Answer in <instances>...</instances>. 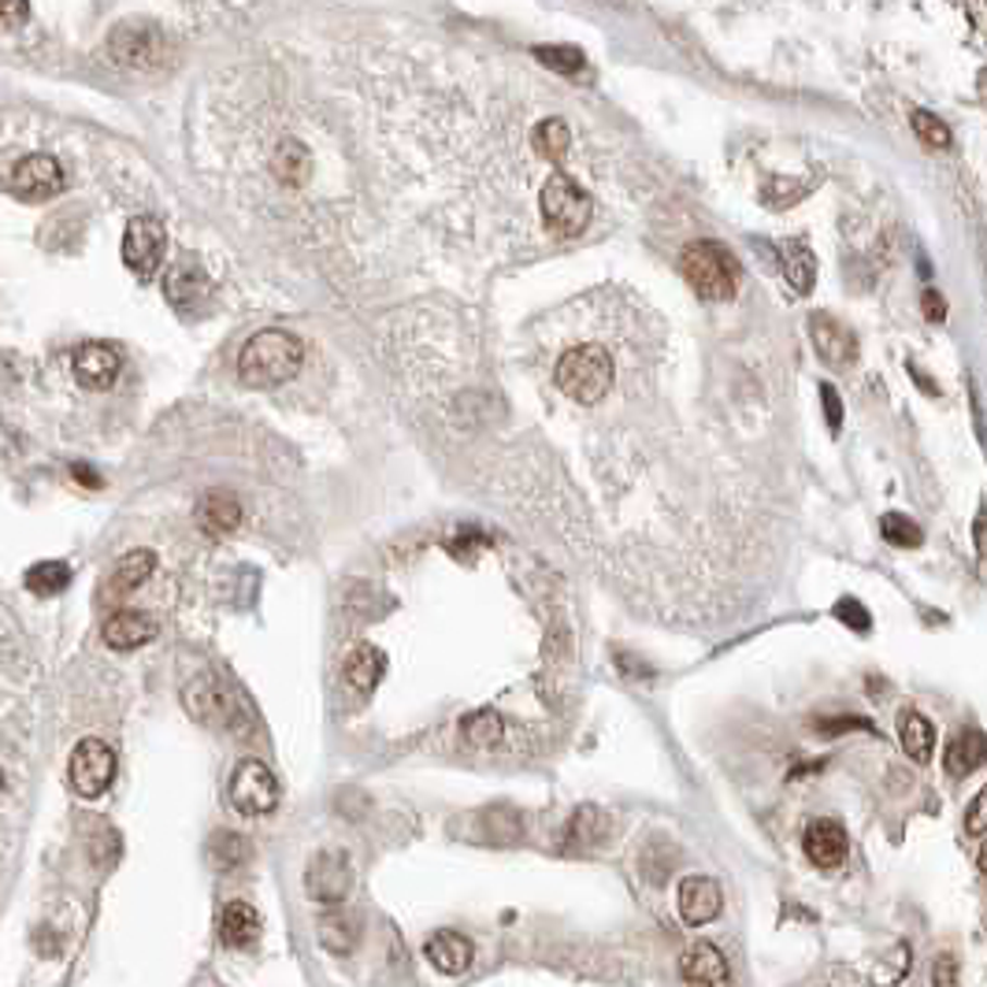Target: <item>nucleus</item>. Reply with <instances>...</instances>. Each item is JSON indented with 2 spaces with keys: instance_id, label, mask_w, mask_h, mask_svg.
Instances as JSON below:
<instances>
[{
  "instance_id": "40",
  "label": "nucleus",
  "mask_w": 987,
  "mask_h": 987,
  "mask_svg": "<svg viewBox=\"0 0 987 987\" xmlns=\"http://www.w3.org/2000/svg\"><path fill=\"white\" fill-rule=\"evenodd\" d=\"M973 535H976V557H987V546H984V509L976 513V523H973Z\"/></svg>"
},
{
  "instance_id": "8",
  "label": "nucleus",
  "mask_w": 987,
  "mask_h": 987,
  "mask_svg": "<svg viewBox=\"0 0 987 987\" xmlns=\"http://www.w3.org/2000/svg\"><path fill=\"white\" fill-rule=\"evenodd\" d=\"M8 189L20 201H49V197H57L63 189V168L52 157H45V152H34V157H23L12 168Z\"/></svg>"
},
{
  "instance_id": "17",
  "label": "nucleus",
  "mask_w": 987,
  "mask_h": 987,
  "mask_svg": "<svg viewBox=\"0 0 987 987\" xmlns=\"http://www.w3.org/2000/svg\"><path fill=\"white\" fill-rule=\"evenodd\" d=\"M423 954H428V962H431L434 969H439V973L457 976V973H465V969L472 965L476 947H472V939L460 936V932L442 928V932H434V936L428 939Z\"/></svg>"
},
{
  "instance_id": "35",
  "label": "nucleus",
  "mask_w": 987,
  "mask_h": 987,
  "mask_svg": "<svg viewBox=\"0 0 987 987\" xmlns=\"http://www.w3.org/2000/svg\"><path fill=\"white\" fill-rule=\"evenodd\" d=\"M275 171L279 175L286 178V183H297V178L309 171V157H305V149L297 141H286L283 149H279V157H275Z\"/></svg>"
},
{
  "instance_id": "27",
  "label": "nucleus",
  "mask_w": 987,
  "mask_h": 987,
  "mask_svg": "<svg viewBox=\"0 0 987 987\" xmlns=\"http://www.w3.org/2000/svg\"><path fill=\"white\" fill-rule=\"evenodd\" d=\"M152 568H157V554L152 550H131L123 560H120V568L112 572V594H126V591H134V587H141L145 579L152 576Z\"/></svg>"
},
{
  "instance_id": "12",
  "label": "nucleus",
  "mask_w": 987,
  "mask_h": 987,
  "mask_svg": "<svg viewBox=\"0 0 987 987\" xmlns=\"http://www.w3.org/2000/svg\"><path fill=\"white\" fill-rule=\"evenodd\" d=\"M679 917L687 921V925H710V921L720 917L724 910V895H720V884L710 880V876H687L683 884H679Z\"/></svg>"
},
{
  "instance_id": "14",
  "label": "nucleus",
  "mask_w": 987,
  "mask_h": 987,
  "mask_svg": "<svg viewBox=\"0 0 987 987\" xmlns=\"http://www.w3.org/2000/svg\"><path fill=\"white\" fill-rule=\"evenodd\" d=\"M802 850H805V858H810V862L817 865V868L843 865L847 862V850H850L843 824L828 821V817L813 821L810 828H805V836H802Z\"/></svg>"
},
{
  "instance_id": "3",
  "label": "nucleus",
  "mask_w": 987,
  "mask_h": 987,
  "mask_svg": "<svg viewBox=\"0 0 987 987\" xmlns=\"http://www.w3.org/2000/svg\"><path fill=\"white\" fill-rule=\"evenodd\" d=\"M613 357L602 346H576L557 360V386L579 405H597L613 386Z\"/></svg>"
},
{
  "instance_id": "4",
  "label": "nucleus",
  "mask_w": 987,
  "mask_h": 987,
  "mask_svg": "<svg viewBox=\"0 0 987 987\" xmlns=\"http://www.w3.org/2000/svg\"><path fill=\"white\" fill-rule=\"evenodd\" d=\"M539 205H542V220H546L550 231L560 234V238L583 234L587 223H591V212H594L591 194H587L572 175H565V171H557V175L546 178Z\"/></svg>"
},
{
  "instance_id": "6",
  "label": "nucleus",
  "mask_w": 987,
  "mask_h": 987,
  "mask_svg": "<svg viewBox=\"0 0 987 987\" xmlns=\"http://www.w3.org/2000/svg\"><path fill=\"white\" fill-rule=\"evenodd\" d=\"M67 776H71V787H75L83 799H101L115 780L112 747L101 742V739H83L75 750H71Z\"/></svg>"
},
{
  "instance_id": "11",
  "label": "nucleus",
  "mask_w": 987,
  "mask_h": 987,
  "mask_svg": "<svg viewBox=\"0 0 987 987\" xmlns=\"http://www.w3.org/2000/svg\"><path fill=\"white\" fill-rule=\"evenodd\" d=\"M120 365H123L120 353L108 346V342H86L71 357V371H75V379L86 391H108L115 383V375H120Z\"/></svg>"
},
{
  "instance_id": "31",
  "label": "nucleus",
  "mask_w": 987,
  "mask_h": 987,
  "mask_svg": "<svg viewBox=\"0 0 987 987\" xmlns=\"http://www.w3.org/2000/svg\"><path fill=\"white\" fill-rule=\"evenodd\" d=\"M880 535L891 542V546H902V550H913L925 542V531L917 528V523L910 520V516L902 513H884L880 516Z\"/></svg>"
},
{
  "instance_id": "34",
  "label": "nucleus",
  "mask_w": 987,
  "mask_h": 987,
  "mask_svg": "<svg viewBox=\"0 0 987 987\" xmlns=\"http://www.w3.org/2000/svg\"><path fill=\"white\" fill-rule=\"evenodd\" d=\"M784 279L794 286V294H810L813 289V257L805 246H794L791 260H784Z\"/></svg>"
},
{
  "instance_id": "15",
  "label": "nucleus",
  "mask_w": 987,
  "mask_h": 987,
  "mask_svg": "<svg viewBox=\"0 0 987 987\" xmlns=\"http://www.w3.org/2000/svg\"><path fill=\"white\" fill-rule=\"evenodd\" d=\"M810 334H813V346H817L821 360L831 368H847L854 365L858 357V338L850 334L843 323H836L828 312H817L810 320Z\"/></svg>"
},
{
  "instance_id": "33",
  "label": "nucleus",
  "mask_w": 987,
  "mask_h": 987,
  "mask_svg": "<svg viewBox=\"0 0 987 987\" xmlns=\"http://www.w3.org/2000/svg\"><path fill=\"white\" fill-rule=\"evenodd\" d=\"M910 126H913V134L921 138V145H928V149H947V145H950V126L939 120V115L913 112L910 115Z\"/></svg>"
},
{
  "instance_id": "21",
  "label": "nucleus",
  "mask_w": 987,
  "mask_h": 987,
  "mask_svg": "<svg viewBox=\"0 0 987 987\" xmlns=\"http://www.w3.org/2000/svg\"><path fill=\"white\" fill-rule=\"evenodd\" d=\"M260 936V913L249 902H226L220 913V939L226 947H249Z\"/></svg>"
},
{
  "instance_id": "1",
  "label": "nucleus",
  "mask_w": 987,
  "mask_h": 987,
  "mask_svg": "<svg viewBox=\"0 0 987 987\" xmlns=\"http://www.w3.org/2000/svg\"><path fill=\"white\" fill-rule=\"evenodd\" d=\"M305 365V346L297 334L268 328L257 331L238 353V375L246 386L257 391H271V386H283L301 371Z\"/></svg>"
},
{
  "instance_id": "9",
  "label": "nucleus",
  "mask_w": 987,
  "mask_h": 987,
  "mask_svg": "<svg viewBox=\"0 0 987 987\" xmlns=\"http://www.w3.org/2000/svg\"><path fill=\"white\" fill-rule=\"evenodd\" d=\"M108 52L115 60L126 63V67H157L160 60L168 57V45L160 38V30L145 23H123L112 30L108 38Z\"/></svg>"
},
{
  "instance_id": "20",
  "label": "nucleus",
  "mask_w": 987,
  "mask_h": 987,
  "mask_svg": "<svg viewBox=\"0 0 987 987\" xmlns=\"http://www.w3.org/2000/svg\"><path fill=\"white\" fill-rule=\"evenodd\" d=\"M186 705L189 713H194L197 720H220V724H231V713L226 710V691L220 679L212 676H201L197 683L186 687Z\"/></svg>"
},
{
  "instance_id": "28",
  "label": "nucleus",
  "mask_w": 987,
  "mask_h": 987,
  "mask_svg": "<svg viewBox=\"0 0 987 987\" xmlns=\"http://www.w3.org/2000/svg\"><path fill=\"white\" fill-rule=\"evenodd\" d=\"M360 939V925L349 917V913H323L320 917V943L331 950V954H349Z\"/></svg>"
},
{
  "instance_id": "23",
  "label": "nucleus",
  "mask_w": 987,
  "mask_h": 987,
  "mask_svg": "<svg viewBox=\"0 0 987 987\" xmlns=\"http://www.w3.org/2000/svg\"><path fill=\"white\" fill-rule=\"evenodd\" d=\"M383 673H386V657H383V650H375V646H357L346 657V679L353 691H365V694L375 691V683L383 679Z\"/></svg>"
},
{
  "instance_id": "16",
  "label": "nucleus",
  "mask_w": 987,
  "mask_h": 987,
  "mask_svg": "<svg viewBox=\"0 0 987 987\" xmlns=\"http://www.w3.org/2000/svg\"><path fill=\"white\" fill-rule=\"evenodd\" d=\"M194 520H197V528L212 539L231 535V531L242 523V505L231 491H208L201 502H197Z\"/></svg>"
},
{
  "instance_id": "18",
  "label": "nucleus",
  "mask_w": 987,
  "mask_h": 987,
  "mask_svg": "<svg viewBox=\"0 0 987 987\" xmlns=\"http://www.w3.org/2000/svg\"><path fill=\"white\" fill-rule=\"evenodd\" d=\"M101 636L112 650H138L157 636V620H152L149 613H138V609H120V613H112V617L104 620Z\"/></svg>"
},
{
  "instance_id": "42",
  "label": "nucleus",
  "mask_w": 987,
  "mask_h": 987,
  "mask_svg": "<svg viewBox=\"0 0 987 987\" xmlns=\"http://www.w3.org/2000/svg\"><path fill=\"white\" fill-rule=\"evenodd\" d=\"M0 791H4V773H0Z\"/></svg>"
},
{
  "instance_id": "39",
  "label": "nucleus",
  "mask_w": 987,
  "mask_h": 987,
  "mask_svg": "<svg viewBox=\"0 0 987 987\" xmlns=\"http://www.w3.org/2000/svg\"><path fill=\"white\" fill-rule=\"evenodd\" d=\"M921 309H925V316H928L932 323H939L947 316V305H943V297H939L936 289H928L925 301H921Z\"/></svg>"
},
{
  "instance_id": "36",
  "label": "nucleus",
  "mask_w": 987,
  "mask_h": 987,
  "mask_svg": "<svg viewBox=\"0 0 987 987\" xmlns=\"http://www.w3.org/2000/svg\"><path fill=\"white\" fill-rule=\"evenodd\" d=\"M836 613L839 620L847 624V628H854V631H868V613H865V605L862 602H854V597H839L836 602Z\"/></svg>"
},
{
  "instance_id": "41",
  "label": "nucleus",
  "mask_w": 987,
  "mask_h": 987,
  "mask_svg": "<svg viewBox=\"0 0 987 987\" xmlns=\"http://www.w3.org/2000/svg\"><path fill=\"white\" fill-rule=\"evenodd\" d=\"M30 8L26 4H0V20H26Z\"/></svg>"
},
{
  "instance_id": "10",
  "label": "nucleus",
  "mask_w": 987,
  "mask_h": 987,
  "mask_svg": "<svg viewBox=\"0 0 987 987\" xmlns=\"http://www.w3.org/2000/svg\"><path fill=\"white\" fill-rule=\"evenodd\" d=\"M349 887H353V868L342 850H323V854H316L309 862V873H305V891H309V899L338 905L349 895Z\"/></svg>"
},
{
  "instance_id": "37",
  "label": "nucleus",
  "mask_w": 987,
  "mask_h": 987,
  "mask_svg": "<svg viewBox=\"0 0 987 987\" xmlns=\"http://www.w3.org/2000/svg\"><path fill=\"white\" fill-rule=\"evenodd\" d=\"M965 831L973 839H984V831H987V794L980 791L973 799V805H969V813H965Z\"/></svg>"
},
{
  "instance_id": "32",
  "label": "nucleus",
  "mask_w": 987,
  "mask_h": 987,
  "mask_svg": "<svg viewBox=\"0 0 987 987\" xmlns=\"http://www.w3.org/2000/svg\"><path fill=\"white\" fill-rule=\"evenodd\" d=\"M535 57L542 67L557 71V75H576V71L583 67V52H579L576 45H539Z\"/></svg>"
},
{
  "instance_id": "38",
  "label": "nucleus",
  "mask_w": 987,
  "mask_h": 987,
  "mask_svg": "<svg viewBox=\"0 0 987 987\" xmlns=\"http://www.w3.org/2000/svg\"><path fill=\"white\" fill-rule=\"evenodd\" d=\"M821 402H824V416H828V428L839 431V428H843V402H839L836 386L821 383Z\"/></svg>"
},
{
  "instance_id": "2",
  "label": "nucleus",
  "mask_w": 987,
  "mask_h": 987,
  "mask_svg": "<svg viewBox=\"0 0 987 987\" xmlns=\"http://www.w3.org/2000/svg\"><path fill=\"white\" fill-rule=\"evenodd\" d=\"M683 279L694 286L702 301H728L739 286V264L717 242H691L679 257Z\"/></svg>"
},
{
  "instance_id": "19",
  "label": "nucleus",
  "mask_w": 987,
  "mask_h": 987,
  "mask_svg": "<svg viewBox=\"0 0 987 987\" xmlns=\"http://www.w3.org/2000/svg\"><path fill=\"white\" fill-rule=\"evenodd\" d=\"M164 294L175 309H194V305L208 294V275L201 271V264H194V260H178L164 279Z\"/></svg>"
},
{
  "instance_id": "26",
  "label": "nucleus",
  "mask_w": 987,
  "mask_h": 987,
  "mask_svg": "<svg viewBox=\"0 0 987 987\" xmlns=\"http://www.w3.org/2000/svg\"><path fill=\"white\" fill-rule=\"evenodd\" d=\"M531 145H535V152L542 160H565L568 149H572V131H568V123L560 120H542L531 126Z\"/></svg>"
},
{
  "instance_id": "7",
  "label": "nucleus",
  "mask_w": 987,
  "mask_h": 987,
  "mask_svg": "<svg viewBox=\"0 0 987 987\" xmlns=\"http://www.w3.org/2000/svg\"><path fill=\"white\" fill-rule=\"evenodd\" d=\"M164 249H168V234H164V226L152 220V215H134V220L126 223L123 264L131 268L134 275L149 279L152 271L160 268V260H164Z\"/></svg>"
},
{
  "instance_id": "5",
  "label": "nucleus",
  "mask_w": 987,
  "mask_h": 987,
  "mask_svg": "<svg viewBox=\"0 0 987 987\" xmlns=\"http://www.w3.org/2000/svg\"><path fill=\"white\" fill-rule=\"evenodd\" d=\"M226 794H231V805L238 813H246V817H264V813H271L279 805V780L271 776V768L264 762L246 757V762H238V768L231 773Z\"/></svg>"
},
{
  "instance_id": "24",
  "label": "nucleus",
  "mask_w": 987,
  "mask_h": 987,
  "mask_svg": "<svg viewBox=\"0 0 987 987\" xmlns=\"http://www.w3.org/2000/svg\"><path fill=\"white\" fill-rule=\"evenodd\" d=\"M899 739H902V750L913 757V762H928L932 747H936V728H932V720L921 717L917 710H910V713H902V720H899Z\"/></svg>"
},
{
  "instance_id": "13",
  "label": "nucleus",
  "mask_w": 987,
  "mask_h": 987,
  "mask_svg": "<svg viewBox=\"0 0 987 987\" xmlns=\"http://www.w3.org/2000/svg\"><path fill=\"white\" fill-rule=\"evenodd\" d=\"M679 976L691 987H731V965L713 943H694L679 958Z\"/></svg>"
},
{
  "instance_id": "22",
  "label": "nucleus",
  "mask_w": 987,
  "mask_h": 987,
  "mask_svg": "<svg viewBox=\"0 0 987 987\" xmlns=\"http://www.w3.org/2000/svg\"><path fill=\"white\" fill-rule=\"evenodd\" d=\"M984 754H987V739L984 731L969 728V731H958L954 739H950L947 754H943V765L950 776H969L976 773V768L984 765Z\"/></svg>"
},
{
  "instance_id": "29",
  "label": "nucleus",
  "mask_w": 987,
  "mask_h": 987,
  "mask_svg": "<svg viewBox=\"0 0 987 987\" xmlns=\"http://www.w3.org/2000/svg\"><path fill=\"white\" fill-rule=\"evenodd\" d=\"M71 583V568L63 560H38V565L26 572V587L38 597H52L60 591H67Z\"/></svg>"
},
{
  "instance_id": "25",
  "label": "nucleus",
  "mask_w": 987,
  "mask_h": 987,
  "mask_svg": "<svg viewBox=\"0 0 987 987\" xmlns=\"http://www.w3.org/2000/svg\"><path fill=\"white\" fill-rule=\"evenodd\" d=\"M605 831H609V817H605L597 805H579L572 813V821H568L565 836H568V847L579 850V847H594Z\"/></svg>"
},
{
  "instance_id": "30",
  "label": "nucleus",
  "mask_w": 987,
  "mask_h": 987,
  "mask_svg": "<svg viewBox=\"0 0 987 987\" xmlns=\"http://www.w3.org/2000/svg\"><path fill=\"white\" fill-rule=\"evenodd\" d=\"M460 731H465V739L472 742V747H497L505 736V724L494 710H476L465 717Z\"/></svg>"
}]
</instances>
